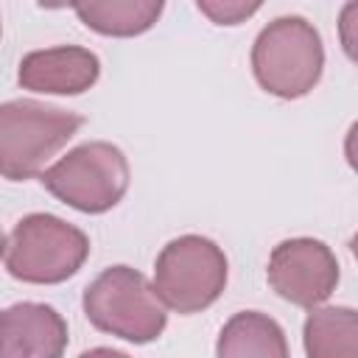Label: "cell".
<instances>
[{"instance_id": "cell-2", "label": "cell", "mask_w": 358, "mask_h": 358, "mask_svg": "<svg viewBox=\"0 0 358 358\" xmlns=\"http://www.w3.org/2000/svg\"><path fill=\"white\" fill-rule=\"evenodd\" d=\"M324 67L319 31L305 17H277L252 45V70L257 84L277 98L308 95Z\"/></svg>"}, {"instance_id": "cell-5", "label": "cell", "mask_w": 358, "mask_h": 358, "mask_svg": "<svg viewBox=\"0 0 358 358\" xmlns=\"http://www.w3.org/2000/svg\"><path fill=\"white\" fill-rule=\"evenodd\" d=\"M227 285V255L210 238L182 235L162 246L154 266V294L176 313L210 308Z\"/></svg>"}, {"instance_id": "cell-9", "label": "cell", "mask_w": 358, "mask_h": 358, "mask_svg": "<svg viewBox=\"0 0 358 358\" xmlns=\"http://www.w3.org/2000/svg\"><path fill=\"white\" fill-rule=\"evenodd\" d=\"M101 76V62L92 50L78 45H59L48 50H31L22 56L17 78L25 90L78 95L90 90Z\"/></svg>"}, {"instance_id": "cell-11", "label": "cell", "mask_w": 358, "mask_h": 358, "mask_svg": "<svg viewBox=\"0 0 358 358\" xmlns=\"http://www.w3.org/2000/svg\"><path fill=\"white\" fill-rule=\"evenodd\" d=\"M308 358H358V313L352 308H316L305 319Z\"/></svg>"}, {"instance_id": "cell-15", "label": "cell", "mask_w": 358, "mask_h": 358, "mask_svg": "<svg viewBox=\"0 0 358 358\" xmlns=\"http://www.w3.org/2000/svg\"><path fill=\"white\" fill-rule=\"evenodd\" d=\"M3 246H6V238H3V232H0V255H3Z\"/></svg>"}, {"instance_id": "cell-6", "label": "cell", "mask_w": 358, "mask_h": 358, "mask_svg": "<svg viewBox=\"0 0 358 358\" xmlns=\"http://www.w3.org/2000/svg\"><path fill=\"white\" fill-rule=\"evenodd\" d=\"M39 182L81 213H106L129 190V162L112 143H84L39 173Z\"/></svg>"}, {"instance_id": "cell-14", "label": "cell", "mask_w": 358, "mask_h": 358, "mask_svg": "<svg viewBox=\"0 0 358 358\" xmlns=\"http://www.w3.org/2000/svg\"><path fill=\"white\" fill-rule=\"evenodd\" d=\"M78 358H129V355L120 350H112V347H92V350L81 352Z\"/></svg>"}, {"instance_id": "cell-4", "label": "cell", "mask_w": 358, "mask_h": 358, "mask_svg": "<svg viewBox=\"0 0 358 358\" xmlns=\"http://www.w3.org/2000/svg\"><path fill=\"white\" fill-rule=\"evenodd\" d=\"M87 319L117 338L148 344L168 324L165 305L157 299L148 280L131 266H109L84 288Z\"/></svg>"}, {"instance_id": "cell-10", "label": "cell", "mask_w": 358, "mask_h": 358, "mask_svg": "<svg viewBox=\"0 0 358 358\" xmlns=\"http://www.w3.org/2000/svg\"><path fill=\"white\" fill-rule=\"evenodd\" d=\"M215 358H288V341L271 316L241 310L221 327Z\"/></svg>"}, {"instance_id": "cell-13", "label": "cell", "mask_w": 358, "mask_h": 358, "mask_svg": "<svg viewBox=\"0 0 358 358\" xmlns=\"http://www.w3.org/2000/svg\"><path fill=\"white\" fill-rule=\"evenodd\" d=\"M260 8V3H221V0H199V11L207 14L213 22L221 25H235L241 20H246L249 14H255Z\"/></svg>"}, {"instance_id": "cell-12", "label": "cell", "mask_w": 358, "mask_h": 358, "mask_svg": "<svg viewBox=\"0 0 358 358\" xmlns=\"http://www.w3.org/2000/svg\"><path fill=\"white\" fill-rule=\"evenodd\" d=\"M78 20L103 36H137L148 31L162 14L159 0H112V3H76Z\"/></svg>"}, {"instance_id": "cell-7", "label": "cell", "mask_w": 358, "mask_h": 358, "mask_svg": "<svg viewBox=\"0 0 358 358\" xmlns=\"http://www.w3.org/2000/svg\"><path fill=\"white\" fill-rule=\"evenodd\" d=\"M268 285L299 308L322 305L338 285V260L327 243L291 238L274 246L268 257Z\"/></svg>"}, {"instance_id": "cell-8", "label": "cell", "mask_w": 358, "mask_h": 358, "mask_svg": "<svg viewBox=\"0 0 358 358\" xmlns=\"http://www.w3.org/2000/svg\"><path fill=\"white\" fill-rule=\"evenodd\" d=\"M67 322L42 302H17L0 310V358H62Z\"/></svg>"}, {"instance_id": "cell-1", "label": "cell", "mask_w": 358, "mask_h": 358, "mask_svg": "<svg viewBox=\"0 0 358 358\" xmlns=\"http://www.w3.org/2000/svg\"><path fill=\"white\" fill-rule=\"evenodd\" d=\"M84 117L39 101L0 103V176L25 182L42 173L45 162L67 145Z\"/></svg>"}, {"instance_id": "cell-3", "label": "cell", "mask_w": 358, "mask_h": 358, "mask_svg": "<svg viewBox=\"0 0 358 358\" xmlns=\"http://www.w3.org/2000/svg\"><path fill=\"white\" fill-rule=\"evenodd\" d=\"M87 255V235L50 213H31L20 218L3 246L8 274L34 285L64 282L84 266Z\"/></svg>"}]
</instances>
